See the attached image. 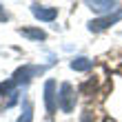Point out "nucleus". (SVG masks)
Listing matches in <instances>:
<instances>
[{
	"mask_svg": "<svg viewBox=\"0 0 122 122\" xmlns=\"http://www.w3.org/2000/svg\"><path fill=\"white\" fill-rule=\"evenodd\" d=\"M45 71V67H29V64H25V67H20L16 73H13V78L9 80L11 87H18V84H25V82H29L31 80V76H38Z\"/></svg>",
	"mask_w": 122,
	"mask_h": 122,
	"instance_id": "f257e3e1",
	"label": "nucleus"
},
{
	"mask_svg": "<svg viewBox=\"0 0 122 122\" xmlns=\"http://www.w3.org/2000/svg\"><path fill=\"white\" fill-rule=\"evenodd\" d=\"M73 104H76V93H73V87L69 82H64L60 87V96H58V107L64 111V113H71L73 111Z\"/></svg>",
	"mask_w": 122,
	"mask_h": 122,
	"instance_id": "f03ea898",
	"label": "nucleus"
},
{
	"mask_svg": "<svg viewBox=\"0 0 122 122\" xmlns=\"http://www.w3.org/2000/svg\"><path fill=\"white\" fill-rule=\"evenodd\" d=\"M118 20H122V11L109 13V16H104V18H98V20H91V22H89V29H91V31H102V29H107V27L116 25Z\"/></svg>",
	"mask_w": 122,
	"mask_h": 122,
	"instance_id": "7ed1b4c3",
	"label": "nucleus"
},
{
	"mask_svg": "<svg viewBox=\"0 0 122 122\" xmlns=\"http://www.w3.org/2000/svg\"><path fill=\"white\" fill-rule=\"evenodd\" d=\"M45 107H47L49 116L58 109V96H56V82L53 80H47V84H45Z\"/></svg>",
	"mask_w": 122,
	"mask_h": 122,
	"instance_id": "20e7f679",
	"label": "nucleus"
},
{
	"mask_svg": "<svg viewBox=\"0 0 122 122\" xmlns=\"http://www.w3.org/2000/svg\"><path fill=\"white\" fill-rule=\"evenodd\" d=\"M31 13L38 20H45V22H51V20H56V16H58V11H56L53 7H40V5H31Z\"/></svg>",
	"mask_w": 122,
	"mask_h": 122,
	"instance_id": "39448f33",
	"label": "nucleus"
},
{
	"mask_svg": "<svg viewBox=\"0 0 122 122\" xmlns=\"http://www.w3.org/2000/svg\"><path fill=\"white\" fill-rule=\"evenodd\" d=\"M93 11H98V13H104V11H111V9H116V0H84Z\"/></svg>",
	"mask_w": 122,
	"mask_h": 122,
	"instance_id": "423d86ee",
	"label": "nucleus"
},
{
	"mask_svg": "<svg viewBox=\"0 0 122 122\" xmlns=\"http://www.w3.org/2000/svg\"><path fill=\"white\" fill-rule=\"evenodd\" d=\"M91 64H93V62H91L89 58H82V56H80V58L71 60V69H76V71H89Z\"/></svg>",
	"mask_w": 122,
	"mask_h": 122,
	"instance_id": "0eeeda50",
	"label": "nucleus"
},
{
	"mask_svg": "<svg viewBox=\"0 0 122 122\" xmlns=\"http://www.w3.org/2000/svg\"><path fill=\"white\" fill-rule=\"evenodd\" d=\"M20 36H25V38H31V40H45L47 33L42 29H20Z\"/></svg>",
	"mask_w": 122,
	"mask_h": 122,
	"instance_id": "6e6552de",
	"label": "nucleus"
},
{
	"mask_svg": "<svg viewBox=\"0 0 122 122\" xmlns=\"http://www.w3.org/2000/svg\"><path fill=\"white\" fill-rule=\"evenodd\" d=\"M31 120H33V107H31L29 100H27L22 104V116L18 118V122H31Z\"/></svg>",
	"mask_w": 122,
	"mask_h": 122,
	"instance_id": "1a4fd4ad",
	"label": "nucleus"
},
{
	"mask_svg": "<svg viewBox=\"0 0 122 122\" xmlns=\"http://www.w3.org/2000/svg\"><path fill=\"white\" fill-rule=\"evenodd\" d=\"M0 20H7V13H2V11H0Z\"/></svg>",
	"mask_w": 122,
	"mask_h": 122,
	"instance_id": "9d476101",
	"label": "nucleus"
}]
</instances>
